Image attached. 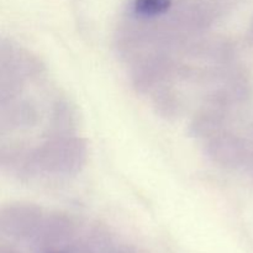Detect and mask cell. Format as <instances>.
<instances>
[{"label": "cell", "mask_w": 253, "mask_h": 253, "mask_svg": "<svg viewBox=\"0 0 253 253\" xmlns=\"http://www.w3.org/2000/svg\"><path fill=\"white\" fill-rule=\"evenodd\" d=\"M172 0H133V9L142 16H158L169 10Z\"/></svg>", "instance_id": "cell-1"}]
</instances>
